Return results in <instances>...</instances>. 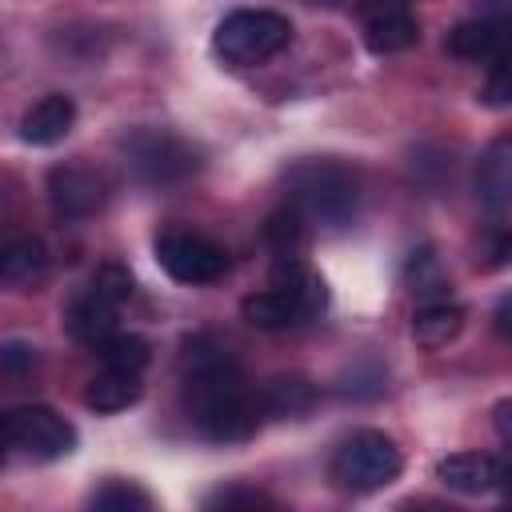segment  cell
I'll return each instance as SVG.
<instances>
[{
	"mask_svg": "<svg viewBox=\"0 0 512 512\" xmlns=\"http://www.w3.org/2000/svg\"><path fill=\"white\" fill-rule=\"evenodd\" d=\"M264 240L276 256H300V248L308 240V220L292 204H284L264 220Z\"/></svg>",
	"mask_w": 512,
	"mask_h": 512,
	"instance_id": "7402d4cb",
	"label": "cell"
},
{
	"mask_svg": "<svg viewBox=\"0 0 512 512\" xmlns=\"http://www.w3.org/2000/svg\"><path fill=\"white\" fill-rule=\"evenodd\" d=\"M204 508H224V512H232V508H276V500H272L268 492H260V488L228 484V488L208 492V496H204Z\"/></svg>",
	"mask_w": 512,
	"mask_h": 512,
	"instance_id": "d4e9b609",
	"label": "cell"
},
{
	"mask_svg": "<svg viewBox=\"0 0 512 512\" xmlns=\"http://www.w3.org/2000/svg\"><path fill=\"white\" fill-rule=\"evenodd\" d=\"M0 420H4L8 448H16L28 460L44 464V460H60V456H68L76 448V428L64 416H56L52 408H44V404H24V408H16V412H8Z\"/></svg>",
	"mask_w": 512,
	"mask_h": 512,
	"instance_id": "8992f818",
	"label": "cell"
},
{
	"mask_svg": "<svg viewBox=\"0 0 512 512\" xmlns=\"http://www.w3.org/2000/svg\"><path fill=\"white\" fill-rule=\"evenodd\" d=\"M404 288L424 304V300H440L448 296V276L440 268V256L432 248H416L404 264Z\"/></svg>",
	"mask_w": 512,
	"mask_h": 512,
	"instance_id": "44dd1931",
	"label": "cell"
},
{
	"mask_svg": "<svg viewBox=\"0 0 512 512\" xmlns=\"http://www.w3.org/2000/svg\"><path fill=\"white\" fill-rule=\"evenodd\" d=\"M116 312H120V304H112L108 296H100L96 288H88V292H80L64 308V328H68L72 340H80L88 348H100L116 332Z\"/></svg>",
	"mask_w": 512,
	"mask_h": 512,
	"instance_id": "4fadbf2b",
	"label": "cell"
},
{
	"mask_svg": "<svg viewBox=\"0 0 512 512\" xmlns=\"http://www.w3.org/2000/svg\"><path fill=\"white\" fill-rule=\"evenodd\" d=\"M496 328L508 336V296H504V300H500V308H496Z\"/></svg>",
	"mask_w": 512,
	"mask_h": 512,
	"instance_id": "f1b7e54d",
	"label": "cell"
},
{
	"mask_svg": "<svg viewBox=\"0 0 512 512\" xmlns=\"http://www.w3.org/2000/svg\"><path fill=\"white\" fill-rule=\"evenodd\" d=\"M460 328H464V308L456 300H448V296L424 300L416 308V316H412V340L420 348H444L448 340L460 336Z\"/></svg>",
	"mask_w": 512,
	"mask_h": 512,
	"instance_id": "9a60e30c",
	"label": "cell"
},
{
	"mask_svg": "<svg viewBox=\"0 0 512 512\" xmlns=\"http://www.w3.org/2000/svg\"><path fill=\"white\" fill-rule=\"evenodd\" d=\"M88 504L92 508H116V512H148L152 496L140 484H132V480H108L104 488H96L88 496Z\"/></svg>",
	"mask_w": 512,
	"mask_h": 512,
	"instance_id": "cb8c5ba5",
	"label": "cell"
},
{
	"mask_svg": "<svg viewBox=\"0 0 512 512\" xmlns=\"http://www.w3.org/2000/svg\"><path fill=\"white\" fill-rule=\"evenodd\" d=\"M48 200L52 212L64 220L92 216L104 204V180L84 164H60L48 172Z\"/></svg>",
	"mask_w": 512,
	"mask_h": 512,
	"instance_id": "9c48e42d",
	"label": "cell"
},
{
	"mask_svg": "<svg viewBox=\"0 0 512 512\" xmlns=\"http://www.w3.org/2000/svg\"><path fill=\"white\" fill-rule=\"evenodd\" d=\"M476 192H480V204L488 212H504L508 208V196H512V140L508 136L492 140L488 152L480 156Z\"/></svg>",
	"mask_w": 512,
	"mask_h": 512,
	"instance_id": "5bb4252c",
	"label": "cell"
},
{
	"mask_svg": "<svg viewBox=\"0 0 512 512\" xmlns=\"http://www.w3.org/2000/svg\"><path fill=\"white\" fill-rule=\"evenodd\" d=\"M308 4H320V8H332L336 0H308Z\"/></svg>",
	"mask_w": 512,
	"mask_h": 512,
	"instance_id": "f546056e",
	"label": "cell"
},
{
	"mask_svg": "<svg viewBox=\"0 0 512 512\" xmlns=\"http://www.w3.org/2000/svg\"><path fill=\"white\" fill-rule=\"evenodd\" d=\"M508 72H504V56H496L492 60V76H488V88H484V100L488 104H496V108H504L508 104Z\"/></svg>",
	"mask_w": 512,
	"mask_h": 512,
	"instance_id": "4316f807",
	"label": "cell"
},
{
	"mask_svg": "<svg viewBox=\"0 0 512 512\" xmlns=\"http://www.w3.org/2000/svg\"><path fill=\"white\" fill-rule=\"evenodd\" d=\"M400 468H404V452L396 448V440L380 428H360L332 452L328 476L344 492H376L388 488L400 476Z\"/></svg>",
	"mask_w": 512,
	"mask_h": 512,
	"instance_id": "277c9868",
	"label": "cell"
},
{
	"mask_svg": "<svg viewBox=\"0 0 512 512\" xmlns=\"http://www.w3.org/2000/svg\"><path fill=\"white\" fill-rule=\"evenodd\" d=\"M156 264L176 280V284H212L228 272V252L188 228H172L156 236Z\"/></svg>",
	"mask_w": 512,
	"mask_h": 512,
	"instance_id": "52a82bcc",
	"label": "cell"
},
{
	"mask_svg": "<svg viewBox=\"0 0 512 512\" xmlns=\"http://www.w3.org/2000/svg\"><path fill=\"white\" fill-rule=\"evenodd\" d=\"M48 272V248L36 236H0V284H32Z\"/></svg>",
	"mask_w": 512,
	"mask_h": 512,
	"instance_id": "2e32d148",
	"label": "cell"
},
{
	"mask_svg": "<svg viewBox=\"0 0 512 512\" xmlns=\"http://www.w3.org/2000/svg\"><path fill=\"white\" fill-rule=\"evenodd\" d=\"M120 152H124V164L128 172L140 180V184H172V180H184L200 168V152L176 136V132H164V128H136L120 140Z\"/></svg>",
	"mask_w": 512,
	"mask_h": 512,
	"instance_id": "5b68a950",
	"label": "cell"
},
{
	"mask_svg": "<svg viewBox=\"0 0 512 512\" xmlns=\"http://www.w3.org/2000/svg\"><path fill=\"white\" fill-rule=\"evenodd\" d=\"M444 48L460 60H496V56H504V24L500 20H464L448 32Z\"/></svg>",
	"mask_w": 512,
	"mask_h": 512,
	"instance_id": "ac0fdd59",
	"label": "cell"
},
{
	"mask_svg": "<svg viewBox=\"0 0 512 512\" xmlns=\"http://www.w3.org/2000/svg\"><path fill=\"white\" fill-rule=\"evenodd\" d=\"M76 124V104L64 92H48L40 96L24 116H20V140L32 148H52L60 144Z\"/></svg>",
	"mask_w": 512,
	"mask_h": 512,
	"instance_id": "8fae6325",
	"label": "cell"
},
{
	"mask_svg": "<svg viewBox=\"0 0 512 512\" xmlns=\"http://www.w3.org/2000/svg\"><path fill=\"white\" fill-rule=\"evenodd\" d=\"M92 288H96L100 296H108L112 304H124V300L132 296V276H128V268H120V264H104V268L92 276Z\"/></svg>",
	"mask_w": 512,
	"mask_h": 512,
	"instance_id": "484cf974",
	"label": "cell"
},
{
	"mask_svg": "<svg viewBox=\"0 0 512 512\" xmlns=\"http://www.w3.org/2000/svg\"><path fill=\"white\" fill-rule=\"evenodd\" d=\"M288 204L324 228H344L360 208V180L340 160H300L284 176Z\"/></svg>",
	"mask_w": 512,
	"mask_h": 512,
	"instance_id": "7a4b0ae2",
	"label": "cell"
},
{
	"mask_svg": "<svg viewBox=\"0 0 512 512\" xmlns=\"http://www.w3.org/2000/svg\"><path fill=\"white\" fill-rule=\"evenodd\" d=\"M504 476H508V468L492 452H452V456L436 460V480L452 492H464V496L496 492L504 484Z\"/></svg>",
	"mask_w": 512,
	"mask_h": 512,
	"instance_id": "30bf717a",
	"label": "cell"
},
{
	"mask_svg": "<svg viewBox=\"0 0 512 512\" xmlns=\"http://www.w3.org/2000/svg\"><path fill=\"white\" fill-rule=\"evenodd\" d=\"M240 316H244L252 328H264V332H280V328L300 324L296 304H292L280 288H268V292H252V296H244V300H240Z\"/></svg>",
	"mask_w": 512,
	"mask_h": 512,
	"instance_id": "d6986e66",
	"label": "cell"
},
{
	"mask_svg": "<svg viewBox=\"0 0 512 512\" xmlns=\"http://www.w3.org/2000/svg\"><path fill=\"white\" fill-rule=\"evenodd\" d=\"M312 400H316V392H312V384L304 376H276V380L264 384L256 404L268 416H300V412L312 408Z\"/></svg>",
	"mask_w": 512,
	"mask_h": 512,
	"instance_id": "ffe728a7",
	"label": "cell"
},
{
	"mask_svg": "<svg viewBox=\"0 0 512 512\" xmlns=\"http://www.w3.org/2000/svg\"><path fill=\"white\" fill-rule=\"evenodd\" d=\"M140 392H144V384H140V372H124V368H104L100 376H92L88 380V388H84V404L92 408V412H124V408H132L136 400H140Z\"/></svg>",
	"mask_w": 512,
	"mask_h": 512,
	"instance_id": "e0dca14e",
	"label": "cell"
},
{
	"mask_svg": "<svg viewBox=\"0 0 512 512\" xmlns=\"http://www.w3.org/2000/svg\"><path fill=\"white\" fill-rule=\"evenodd\" d=\"M508 412H512V404H508V400H500V404H496V432H500V440H512V428H508Z\"/></svg>",
	"mask_w": 512,
	"mask_h": 512,
	"instance_id": "83f0119b",
	"label": "cell"
},
{
	"mask_svg": "<svg viewBox=\"0 0 512 512\" xmlns=\"http://www.w3.org/2000/svg\"><path fill=\"white\" fill-rule=\"evenodd\" d=\"M360 28L368 52L376 56L404 52L420 40V24L408 0H360Z\"/></svg>",
	"mask_w": 512,
	"mask_h": 512,
	"instance_id": "ba28073f",
	"label": "cell"
},
{
	"mask_svg": "<svg viewBox=\"0 0 512 512\" xmlns=\"http://www.w3.org/2000/svg\"><path fill=\"white\" fill-rule=\"evenodd\" d=\"M292 40V20L268 8H236L212 32V52L228 68H252L284 52Z\"/></svg>",
	"mask_w": 512,
	"mask_h": 512,
	"instance_id": "3957f363",
	"label": "cell"
},
{
	"mask_svg": "<svg viewBox=\"0 0 512 512\" xmlns=\"http://www.w3.org/2000/svg\"><path fill=\"white\" fill-rule=\"evenodd\" d=\"M184 404L204 440L236 444L256 432L260 404L244 388L240 368L224 348L196 336L184 348Z\"/></svg>",
	"mask_w": 512,
	"mask_h": 512,
	"instance_id": "6da1fadb",
	"label": "cell"
},
{
	"mask_svg": "<svg viewBox=\"0 0 512 512\" xmlns=\"http://www.w3.org/2000/svg\"><path fill=\"white\" fill-rule=\"evenodd\" d=\"M96 352H100L104 368H124V372H144L148 360H152L148 340L136 336V332H112Z\"/></svg>",
	"mask_w": 512,
	"mask_h": 512,
	"instance_id": "603a6c76",
	"label": "cell"
},
{
	"mask_svg": "<svg viewBox=\"0 0 512 512\" xmlns=\"http://www.w3.org/2000/svg\"><path fill=\"white\" fill-rule=\"evenodd\" d=\"M272 288H280V292L296 304L300 320H308V316H316V312L328 308V284H324V276L312 272L300 256H276Z\"/></svg>",
	"mask_w": 512,
	"mask_h": 512,
	"instance_id": "7c38bea8",
	"label": "cell"
}]
</instances>
